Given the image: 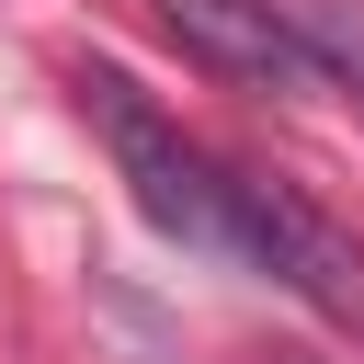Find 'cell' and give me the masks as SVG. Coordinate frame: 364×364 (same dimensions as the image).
Here are the masks:
<instances>
[{"label":"cell","instance_id":"1","mask_svg":"<svg viewBox=\"0 0 364 364\" xmlns=\"http://www.w3.org/2000/svg\"><path fill=\"white\" fill-rule=\"evenodd\" d=\"M68 91H80V114L102 125V148H114V171H125V193H136V216L159 228V239H182V250H228V171L114 68V57H80L68 68Z\"/></svg>","mask_w":364,"mask_h":364},{"label":"cell","instance_id":"2","mask_svg":"<svg viewBox=\"0 0 364 364\" xmlns=\"http://www.w3.org/2000/svg\"><path fill=\"white\" fill-rule=\"evenodd\" d=\"M228 250H239L250 273H273L296 307H318L330 330H364V250H353V228H330L296 182L228 171Z\"/></svg>","mask_w":364,"mask_h":364},{"label":"cell","instance_id":"3","mask_svg":"<svg viewBox=\"0 0 364 364\" xmlns=\"http://www.w3.org/2000/svg\"><path fill=\"white\" fill-rule=\"evenodd\" d=\"M148 11L228 91H318V46L284 23V0H148Z\"/></svg>","mask_w":364,"mask_h":364},{"label":"cell","instance_id":"4","mask_svg":"<svg viewBox=\"0 0 364 364\" xmlns=\"http://www.w3.org/2000/svg\"><path fill=\"white\" fill-rule=\"evenodd\" d=\"M284 23L318 46V68L330 80H353V102H364V0H284Z\"/></svg>","mask_w":364,"mask_h":364},{"label":"cell","instance_id":"5","mask_svg":"<svg viewBox=\"0 0 364 364\" xmlns=\"http://www.w3.org/2000/svg\"><path fill=\"white\" fill-rule=\"evenodd\" d=\"M273 364H318V353H273Z\"/></svg>","mask_w":364,"mask_h":364}]
</instances>
